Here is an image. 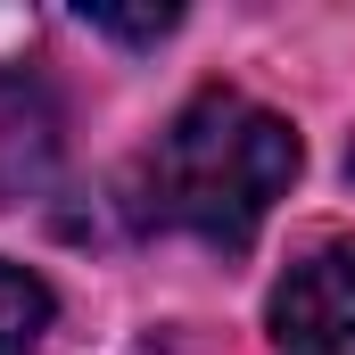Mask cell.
<instances>
[{"instance_id":"cell-1","label":"cell","mask_w":355,"mask_h":355,"mask_svg":"<svg viewBox=\"0 0 355 355\" xmlns=\"http://www.w3.org/2000/svg\"><path fill=\"white\" fill-rule=\"evenodd\" d=\"M289 174H297L289 116H272L240 91H198L157 132V149L132 166V215L190 232L207 248H248L272 198L289 190Z\"/></svg>"},{"instance_id":"cell-2","label":"cell","mask_w":355,"mask_h":355,"mask_svg":"<svg viewBox=\"0 0 355 355\" xmlns=\"http://www.w3.org/2000/svg\"><path fill=\"white\" fill-rule=\"evenodd\" d=\"M272 347L281 355H355V240H322L281 272Z\"/></svg>"},{"instance_id":"cell-3","label":"cell","mask_w":355,"mask_h":355,"mask_svg":"<svg viewBox=\"0 0 355 355\" xmlns=\"http://www.w3.org/2000/svg\"><path fill=\"white\" fill-rule=\"evenodd\" d=\"M58 166V99L33 75H0V198L42 190Z\"/></svg>"},{"instance_id":"cell-4","label":"cell","mask_w":355,"mask_h":355,"mask_svg":"<svg viewBox=\"0 0 355 355\" xmlns=\"http://www.w3.org/2000/svg\"><path fill=\"white\" fill-rule=\"evenodd\" d=\"M50 314H58L50 281L0 257V355H33V347H42V331H50Z\"/></svg>"},{"instance_id":"cell-5","label":"cell","mask_w":355,"mask_h":355,"mask_svg":"<svg viewBox=\"0 0 355 355\" xmlns=\"http://www.w3.org/2000/svg\"><path fill=\"white\" fill-rule=\"evenodd\" d=\"M83 25L107 42H166L182 25V8H83Z\"/></svg>"},{"instance_id":"cell-6","label":"cell","mask_w":355,"mask_h":355,"mask_svg":"<svg viewBox=\"0 0 355 355\" xmlns=\"http://www.w3.org/2000/svg\"><path fill=\"white\" fill-rule=\"evenodd\" d=\"M347 182H355V149H347Z\"/></svg>"}]
</instances>
